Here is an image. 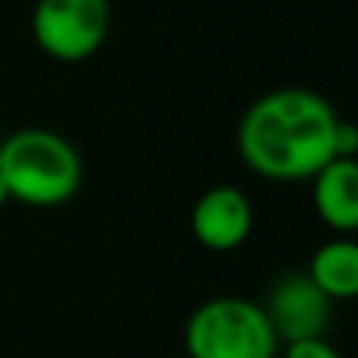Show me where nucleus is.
<instances>
[{
	"label": "nucleus",
	"mask_w": 358,
	"mask_h": 358,
	"mask_svg": "<svg viewBox=\"0 0 358 358\" xmlns=\"http://www.w3.org/2000/svg\"><path fill=\"white\" fill-rule=\"evenodd\" d=\"M189 358H277L280 340L264 308L242 296L201 302L185 321Z\"/></svg>",
	"instance_id": "7ed1b4c3"
},
{
	"label": "nucleus",
	"mask_w": 358,
	"mask_h": 358,
	"mask_svg": "<svg viewBox=\"0 0 358 358\" xmlns=\"http://www.w3.org/2000/svg\"><path fill=\"white\" fill-rule=\"evenodd\" d=\"M0 179L10 192V201L29 208H60L82 189L85 167L66 136L44 126H29L0 138Z\"/></svg>",
	"instance_id": "f03ea898"
},
{
	"label": "nucleus",
	"mask_w": 358,
	"mask_h": 358,
	"mask_svg": "<svg viewBox=\"0 0 358 358\" xmlns=\"http://www.w3.org/2000/svg\"><path fill=\"white\" fill-rule=\"evenodd\" d=\"M110 22V0H38L31 38L50 60L82 63L104 48Z\"/></svg>",
	"instance_id": "20e7f679"
},
{
	"label": "nucleus",
	"mask_w": 358,
	"mask_h": 358,
	"mask_svg": "<svg viewBox=\"0 0 358 358\" xmlns=\"http://www.w3.org/2000/svg\"><path fill=\"white\" fill-rule=\"evenodd\" d=\"M340 113L311 88H273L245 110L236 145L252 173L305 182L336 157Z\"/></svg>",
	"instance_id": "f257e3e1"
},
{
	"label": "nucleus",
	"mask_w": 358,
	"mask_h": 358,
	"mask_svg": "<svg viewBox=\"0 0 358 358\" xmlns=\"http://www.w3.org/2000/svg\"><path fill=\"white\" fill-rule=\"evenodd\" d=\"M315 210L334 233L349 236L358 227V164L334 157L311 176Z\"/></svg>",
	"instance_id": "0eeeda50"
},
{
	"label": "nucleus",
	"mask_w": 358,
	"mask_h": 358,
	"mask_svg": "<svg viewBox=\"0 0 358 358\" xmlns=\"http://www.w3.org/2000/svg\"><path fill=\"white\" fill-rule=\"evenodd\" d=\"M0 138H3V132H0Z\"/></svg>",
	"instance_id": "9b49d317"
},
{
	"label": "nucleus",
	"mask_w": 358,
	"mask_h": 358,
	"mask_svg": "<svg viewBox=\"0 0 358 358\" xmlns=\"http://www.w3.org/2000/svg\"><path fill=\"white\" fill-rule=\"evenodd\" d=\"M252 201L236 185H214L201 192L192 208V236L208 252H233L252 236Z\"/></svg>",
	"instance_id": "423d86ee"
},
{
	"label": "nucleus",
	"mask_w": 358,
	"mask_h": 358,
	"mask_svg": "<svg viewBox=\"0 0 358 358\" xmlns=\"http://www.w3.org/2000/svg\"><path fill=\"white\" fill-rule=\"evenodd\" d=\"M311 283L330 299V302H346L358 296V245L349 236L330 239L311 255L308 271Z\"/></svg>",
	"instance_id": "6e6552de"
},
{
	"label": "nucleus",
	"mask_w": 358,
	"mask_h": 358,
	"mask_svg": "<svg viewBox=\"0 0 358 358\" xmlns=\"http://www.w3.org/2000/svg\"><path fill=\"white\" fill-rule=\"evenodd\" d=\"M280 343H299L324 336L334 317V302L311 283L308 273L296 271L280 277L261 305Z\"/></svg>",
	"instance_id": "39448f33"
},
{
	"label": "nucleus",
	"mask_w": 358,
	"mask_h": 358,
	"mask_svg": "<svg viewBox=\"0 0 358 358\" xmlns=\"http://www.w3.org/2000/svg\"><path fill=\"white\" fill-rule=\"evenodd\" d=\"M283 358H343L330 346L324 336H315V340H299V343H286Z\"/></svg>",
	"instance_id": "1a4fd4ad"
},
{
	"label": "nucleus",
	"mask_w": 358,
	"mask_h": 358,
	"mask_svg": "<svg viewBox=\"0 0 358 358\" xmlns=\"http://www.w3.org/2000/svg\"><path fill=\"white\" fill-rule=\"evenodd\" d=\"M10 201V192H6V185H3V179H0V208Z\"/></svg>",
	"instance_id": "9d476101"
}]
</instances>
